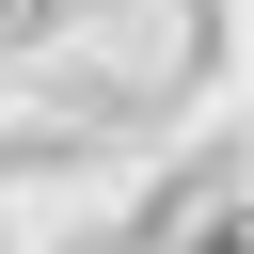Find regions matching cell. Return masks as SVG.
Masks as SVG:
<instances>
[{"instance_id":"obj_1","label":"cell","mask_w":254,"mask_h":254,"mask_svg":"<svg viewBox=\"0 0 254 254\" xmlns=\"http://www.w3.org/2000/svg\"><path fill=\"white\" fill-rule=\"evenodd\" d=\"M190 254H238V238H190Z\"/></svg>"}]
</instances>
